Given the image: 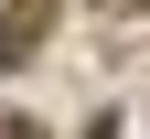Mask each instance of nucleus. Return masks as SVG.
<instances>
[{"label": "nucleus", "mask_w": 150, "mask_h": 139, "mask_svg": "<svg viewBox=\"0 0 150 139\" xmlns=\"http://www.w3.org/2000/svg\"><path fill=\"white\" fill-rule=\"evenodd\" d=\"M107 11H150V0H107Z\"/></svg>", "instance_id": "obj_3"}, {"label": "nucleus", "mask_w": 150, "mask_h": 139, "mask_svg": "<svg viewBox=\"0 0 150 139\" xmlns=\"http://www.w3.org/2000/svg\"><path fill=\"white\" fill-rule=\"evenodd\" d=\"M0 139H43V128H32V118H0Z\"/></svg>", "instance_id": "obj_2"}, {"label": "nucleus", "mask_w": 150, "mask_h": 139, "mask_svg": "<svg viewBox=\"0 0 150 139\" xmlns=\"http://www.w3.org/2000/svg\"><path fill=\"white\" fill-rule=\"evenodd\" d=\"M43 32H54V0H11V11H0V75L22 64V54L43 43Z\"/></svg>", "instance_id": "obj_1"}]
</instances>
